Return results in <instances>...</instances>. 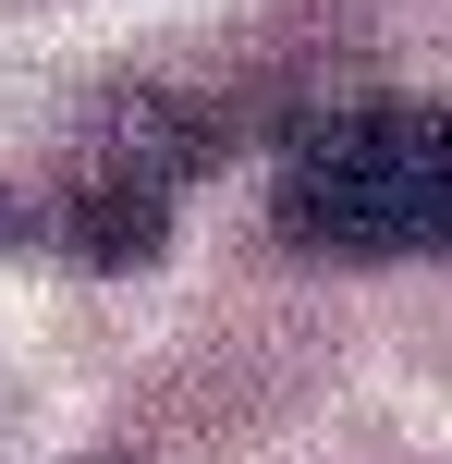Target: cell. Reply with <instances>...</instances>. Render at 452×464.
Masks as SVG:
<instances>
[{
	"label": "cell",
	"instance_id": "obj_1",
	"mask_svg": "<svg viewBox=\"0 0 452 464\" xmlns=\"http://www.w3.org/2000/svg\"><path fill=\"white\" fill-rule=\"evenodd\" d=\"M269 220L318 256H452V111L440 98L306 111L269 160Z\"/></svg>",
	"mask_w": 452,
	"mask_h": 464
}]
</instances>
